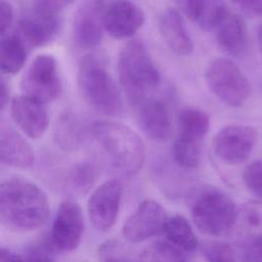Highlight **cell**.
<instances>
[{"label": "cell", "instance_id": "cell-1", "mask_svg": "<svg viewBox=\"0 0 262 262\" xmlns=\"http://www.w3.org/2000/svg\"><path fill=\"white\" fill-rule=\"evenodd\" d=\"M49 216L46 193L29 179L13 176L0 185V223L10 231L26 232L43 226Z\"/></svg>", "mask_w": 262, "mask_h": 262}, {"label": "cell", "instance_id": "cell-2", "mask_svg": "<svg viewBox=\"0 0 262 262\" xmlns=\"http://www.w3.org/2000/svg\"><path fill=\"white\" fill-rule=\"evenodd\" d=\"M90 133L115 171L126 176L140 171L145 159V147L135 131L119 122L102 121L94 123Z\"/></svg>", "mask_w": 262, "mask_h": 262}, {"label": "cell", "instance_id": "cell-3", "mask_svg": "<svg viewBox=\"0 0 262 262\" xmlns=\"http://www.w3.org/2000/svg\"><path fill=\"white\" fill-rule=\"evenodd\" d=\"M120 83L128 100L138 106L146 100L149 92L161 82V75L143 44L130 41L121 50L118 58Z\"/></svg>", "mask_w": 262, "mask_h": 262}, {"label": "cell", "instance_id": "cell-4", "mask_svg": "<svg viewBox=\"0 0 262 262\" xmlns=\"http://www.w3.org/2000/svg\"><path fill=\"white\" fill-rule=\"evenodd\" d=\"M78 85L85 101L96 112L105 116H116L121 112L120 91L101 54L92 52L81 60Z\"/></svg>", "mask_w": 262, "mask_h": 262}, {"label": "cell", "instance_id": "cell-5", "mask_svg": "<svg viewBox=\"0 0 262 262\" xmlns=\"http://www.w3.org/2000/svg\"><path fill=\"white\" fill-rule=\"evenodd\" d=\"M238 211L234 201L217 188H206L191 206V219L198 230L209 236L227 234L234 226Z\"/></svg>", "mask_w": 262, "mask_h": 262}, {"label": "cell", "instance_id": "cell-6", "mask_svg": "<svg viewBox=\"0 0 262 262\" xmlns=\"http://www.w3.org/2000/svg\"><path fill=\"white\" fill-rule=\"evenodd\" d=\"M205 81L211 92L230 106L243 105L250 96V83L242 70L230 59L214 58L205 70Z\"/></svg>", "mask_w": 262, "mask_h": 262}, {"label": "cell", "instance_id": "cell-7", "mask_svg": "<svg viewBox=\"0 0 262 262\" xmlns=\"http://www.w3.org/2000/svg\"><path fill=\"white\" fill-rule=\"evenodd\" d=\"M21 89L43 103L54 100L61 92L55 58L49 54L36 56L23 78Z\"/></svg>", "mask_w": 262, "mask_h": 262}, {"label": "cell", "instance_id": "cell-8", "mask_svg": "<svg viewBox=\"0 0 262 262\" xmlns=\"http://www.w3.org/2000/svg\"><path fill=\"white\" fill-rule=\"evenodd\" d=\"M206 26L213 29L219 46L233 56H243L249 47V35L244 18L230 12L225 6H217L209 18Z\"/></svg>", "mask_w": 262, "mask_h": 262}, {"label": "cell", "instance_id": "cell-9", "mask_svg": "<svg viewBox=\"0 0 262 262\" xmlns=\"http://www.w3.org/2000/svg\"><path fill=\"white\" fill-rule=\"evenodd\" d=\"M257 131L246 125H228L214 136L212 145L216 157L227 165H239L251 156Z\"/></svg>", "mask_w": 262, "mask_h": 262}, {"label": "cell", "instance_id": "cell-10", "mask_svg": "<svg viewBox=\"0 0 262 262\" xmlns=\"http://www.w3.org/2000/svg\"><path fill=\"white\" fill-rule=\"evenodd\" d=\"M169 216L164 207L157 201H142L125 221L122 233L124 238L132 244L148 239L164 232Z\"/></svg>", "mask_w": 262, "mask_h": 262}, {"label": "cell", "instance_id": "cell-11", "mask_svg": "<svg viewBox=\"0 0 262 262\" xmlns=\"http://www.w3.org/2000/svg\"><path fill=\"white\" fill-rule=\"evenodd\" d=\"M122 193L123 186L115 179L102 182L93 190L87 203V212L95 230L105 232L115 225L120 212Z\"/></svg>", "mask_w": 262, "mask_h": 262}, {"label": "cell", "instance_id": "cell-12", "mask_svg": "<svg viewBox=\"0 0 262 262\" xmlns=\"http://www.w3.org/2000/svg\"><path fill=\"white\" fill-rule=\"evenodd\" d=\"M59 26V12L50 9L39 0H34L18 21L20 38L35 47L51 42Z\"/></svg>", "mask_w": 262, "mask_h": 262}, {"label": "cell", "instance_id": "cell-13", "mask_svg": "<svg viewBox=\"0 0 262 262\" xmlns=\"http://www.w3.org/2000/svg\"><path fill=\"white\" fill-rule=\"evenodd\" d=\"M84 216L81 207L73 200L63 201L53 220L50 239L56 251L69 253L76 250L84 233Z\"/></svg>", "mask_w": 262, "mask_h": 262}, {"label": "cell", "instance_id": "cell-14", "mask_svg": "<svg viewBox=\"0 0 262 262\" xmlns=\"http://www.w3.org/2000/svg\"><path fill=\"white\" fill-rule=\"evenodd\" d=\"M105 4L103 0H83L73 18L76 43L84 49L98 46L103 37Z\"/></svg>", "mask_w": 262, "mask_h": 262}, {"label": "cell", "instance_id": "cell-15", "mask_svg": "<svg viewBox=\"0 0 262 262\" xmlns=\"http://www.w3.org/2000/svg\"><path fill=\"white\" fill-rule=\"evenodd\" d=\"M10 115L29 138L38 139L48 127V115L44 103L27 95H16L10 101Z\"/></svg>", "mask_w": 262, "mask_h": 262}, {"label": "cell", "instance_id": "cell-16", "mask_svg": "<svg viewBox=\"0 0 262 262\" xmlns=\"http://www.w3.org/2000/svg\"><path fill=\"white\" fill-rule=\"evenodd\" d=\"M145 19L142 9L130 0H117L106 7L104 29L115 39L133 36Z\"/></svg>", "mask_w": 262, "mask_h": 262}, {"label": "cell", "instance_id": "cell-17", "mask_svg": "<svg viewBox=\"0 0 262 262\" xmlns=\"http://www.w3.org/2000/svg\"><path fill=\"white\" fill-rule=\"evenodd\" d=\"M159 32L171 50L179 55H189L193 42L187 33L179 12L174 8L163 10L158 17Z\"/></svg>", "mask_w": 262, "mask_h": 262}, {"label": "cell", "instance_id": "cell-18", "mask_svg": "<svg viewBox=\"0 0 262 262\" xmlns=\"http://www.w3.org/2000/svg\"><path fill=\"white\" fill-rule=\"evenodd\" d=\"M138 124L152 140H165L171 134V120L166 105L156 99H146L138 105Z\"/></svg>", "mask_w": 262, "mask_h": 262}, {"label": "cell", "instance_id": "cell-19", "mask_svg": "<svg viewBox=\"0 0 262 262\" xmlns=\"http://www.w3.org/2000/svg\"><path fill=\"white\" fill-rule=\"evenodd\" d=\"M0 160L10 167L29 169L34 165L35 155L25 137L10 128H3L0 133Z\"/></svg>", "mask_w": 262, "mask_h": 262}, {"label": "cell", "instance_id": "cell-20", "mask_svg": "<svg viewBox=\"0 0 262 262\" xmlns=\"http://www.w3.org/2000/svg\"><path fill=\"white\" fill-rule=\"evenodd\" d=\"M27 52L24 40L14 34L1 36L0 41V69L3 74L18 73L26 61Z\"/></svg>", "mask_w": 262, "mask_h": 262}, {"label": "cell", "instance_id": "cell-21", "mask_svg": "<svg viewBox=\"0 0 262 262\" xmlns=\"http://www.w3.org/2000/svg\"><path fill=\"white\" fill-rule=\"evenodd\" d=\"M163 233L167 241L179 250L192 252L199 247L198 237L190 223L180 214H174L169 217Z\"/></svg>", "mask_w": 262, "mask_h": 262}, {"label": "cell", "instance_id": "cell-22", "mask_svg": "<svg viewBox=\"0 0 262 262\" xmlns=\"http://www.w3.org/2000/svg\"><path fill=\"white\" fill-rule=\"evenodd\" d=\"M179 135L196 141H202L210 128V118L196 107H184L177 116Z\"/></svg>", "mask_w": 262, "mask_h": 262}, {"label": "cell", "instance_id": "cell-23", "mask_svg": "<svg viewBox=\"0 0 262 262\" xmlns=\"http://www.w3.org/2000/svg\"><path fill=\"white\" fill-rule=\"evenodd\" d=\"M56 144L63 150L72 151L81 145L83 133L76 118L71 114L63 115L57 121L54 131Z\"/></svg>", "mask_w": 262, "mask_h": 262}, {"label": "cell", "instance_id": "cell-24", "mask_svg": "<svg viewBox=\"0 0 262 262\" xmlns=\"http://www.w3.org/2000/svg\"><path fill=\"white\" fill-rule=\"evenodd\" d=\"M172 156L178 166L194 169L201 162V142L179 135L173 143Z\"/></svg>", "mask_w": 262, "mask_h": 262}, {"label": "cell", "instance_id": "cell-25", "mask_svg": "<svg viewBox=\"0 0 262 262\" xmlns=\"http://www.w3.org/2000/svg\"><path fill=\"white\" fill-rule=\"evenodd\" d=\"M95 181V170L88 163L74 166L64 180L66 187L74 194H85L89 191Z\"/></svg>", "mask_w": 262, "mask_h": 262}, {"label": "cell", "instance_id": "cell-26", "mask_svg": "<svg viewBox=\"0 0 262 262\" xmlns=\"http://www.w3.org/2000/svg\"><path fill=\"white\" fill-rule=\"evenodd\" d=\"M138 262H185L181 251L169 242H157L146 247Z\"/></svg>", "mask_w": 262, "mask_h": 262}, {"label": "cell", "instance_id": "cell-27", "mask_svg": "<svg viewBox=\"0 0 262 262\" xmlns=\"http://www.w3.org/2000/svg\"><path fill=\"white\" fill-rule=\"evenodd\" d=\"M201 251L207 262H236L235 253L231 245L222 241H206Z\"/></svg>", "mask_w": 262, "mask_h": 262}, {"label": "cell", "instance_id": "cell-28", "mask_svg": "<svg viewBox=\"0 0 262 262\" xmlns=\"http://www.w3.org/2000/svg\"><path fill=\"white\" fill-rule=\"evenodd\" d=\"M55 251L51 239L43 238L29 245L21 258L24 262H55Z\"/></svg>", "mask_w": 262, "mask_h": 262}, {"label": "cell", "instance_id": "cell-29", "mask_svg": "<svg viewBox=\"0 0 262 262\" xmlns=\"http://www.w3.org/2000/svg\"><path fill=\"white\" fill-rule=\"evenodd\" d=\"M99 262H133L128 250L117 239L103 242L97 250Z\"/></svg>", "mask_w": 262, "mask_h": 262}, {"label": "cell", "instance_id": "cell-30", "mask_svg": "<svg viewBox=\"0 0 262 262\" xmlns=\"http://www.w3.org/2000/svg\"><path fill=\"white\" fill-rule=\"evenodd\" d=\"M243 179L247 188L262 201V161H254L249 164L244 170Z\"/></svg>", "mask_w": 262, "mask_h": 262}, {"label": "cell", "instance_id": "cell-31", "mask_svg": "<svg viewBox=\"0 0 262 262\" xmlns=\"http://www.w3.org/2000/svg\"><path fill=\"white\" fill-rule=\"evenodd\" d=\"M244 262H262V233L248 238L242 246Z\"/></svg>", "mask_w": 262, "mask_h": 262}, {"label": "cell", "instance_id": "cell-32", "mask_svg": "<svg viewBox=\"0 0 262 262\" xmlns=\"http://www.w3.org/2000/svg\"><path fill=\"white\" fill-rule=\"evenodd\" d=\"M180 10L191 20H199L205 12L204 0H173Z\"/></svg>", "mask_w": 262, "mask_h": 262}, {"label": "cell", "instance_id": "cell-33", "mask_svg": "<svg viewBox=\"0 0 262 262\" xmlns=\"http://www.w3.org/2000/svg\"><path fill=\"white\" fill-rule=\"evenodd\" d=\"M13 20V8L6 0H0V32L5 35Z\"/></svg>", "mask_w": 262, "mask_h": 262}, {"label": "cell", "instance_id": "cell-34", "mask_svg": "<svg viewBox=\"0 0 262 262\" xmlns=\"http://www.w3.org/2000/svg\"><path fill=\"white\" fill-rule=\"evenodd\" d=\"M241 10L253 16L262 15V0H231Z\"/></svg>", "mask_w": 262, "mask_h": 262}, {"label": "cell", "instance_id": "cell-35", "mask_svg": "<svg viewBox=\"0 0 262 262\" xmlns=\"http://www.w3.org/2000/svg\"><path fill=\"white\" fill-rule=\"evenodd\" d=\"M40 2H42L44 5H46L47 7H49L50 9L59 12L67 6H69L70 4H72L73 2H75L76 0H39Z\"/></svg>", "mask_w": 262, "mask_h": 262}, {"label": "cell", "instance_id": "cell-36", "mask_svg": "<svg viewBox=\"0 0 262 262\" xmlns=\"http://www.w3.org/2000/svg\"><path fill=\"white\" fill-rule=\"evenodd\" d=\"M8 88L6 83L4 82L3 79H1L0 82V107L1 110H4V107L8 104V99H9V95H8Z\"/></svg>", "mask_w": 262, "mask_h": 262}, {"label": "cell", "instance_id": "cell-37", "mask_svg": "<svg viewBox=\"0 0 262 262\" xmlns=\"http://www.w3.org/2000/svg\"><path fill=\"white\" fill-rule=\"evenodd\" d=\"M257 39H258L260 51H261V53H262V23L259 25L258 30H257Z\"/></svg>", "mask_w": 262, "mask_h": 262}]
</instances>
